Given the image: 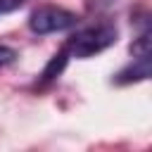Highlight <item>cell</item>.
Wrapping results in <instances>:
<instances>
[{"label":"cell","instance_id":"obj_5","mask_svg":"<svg viewBox=\"0 0 152 152\" xmlns=\"http://www.w3.org/2000/svg\"><path fill=\"white\" fill-rule=\"evenodd\" d=\"M14 57H17V52H14L12 48H7V45H0V66L10 64V62H12Z\"/></svg>","mask_w":152,"mask_h":152},{"label":"cell","instance_id":"obj_1","mask_svg":"<svg viewBox=\"0 0 152 152\" xmlns=\"http://www.w3.org/2000/svg\"><path fill=\"white\" fill-rule=\"evenodd\" d=\"M114 43H116V28L102 24V26H93V28L78 31L76 36L69 38V43L64 48L74 57H90V55H97V52L107 50Z\"/></svg>","mask_w":152,"mask_h":152},{"label":"cell","instance_id":"obj_6","mask_svg":"<svg viewBox=\"0 0 152 152\" xmlns=\"http://www.w3.org/2000/svg\"><path fill=\"white\" fill-rule=\"evenodd\" d=\"M21 0H0V12H5V10H12L14 5H19Z\"/></svg>","mask_w":152,"mask_h":152},{"label":"cell","instance_id":"obj_3","mask_svg":"<svg viewBox=\"0 0 152 152\" xmlns=\"http://www.w3.org/2000/svg\"><path fill=\"white\" fill-rule=\"evenodd\" d=\"M147 76H150V55L138 57V62H135L133 66L124 69L116 81H119V83H128V81H140V78H147Z\"/></svg>","mask_w":152,"mask_h":152},{"label":"cell","instance_id":"obj_4","mask_svg":"<svg viewBox=\"0 0 152 152\" xmlns=\"http://www.w3.org/2000/svg\"><path fill=\"white\" fill-rule=\"evenodd\" d=\"M66 59H69V52H66V48H62V50L48 62V66L43 69V81H52L55 76H59L62 69L66 66Z\"/></svg>","mask_w":152,"mask_h":152},{"label":"cell","instance_id":"obj_2","mask_svg":"<svg viewBox=\"0 0 152 152\" xmlns=\"http://www.w3.org/2000/svg\"><path fill=\"white\" fill-rule=\"evenodd\" d=\"M78 21V17L64 7H52V5H45V7H38L31 12L28 17V26L33 33H55V31H64V28H71L74 24Z\"/></svg>","mask_w":152,"mask_h":152}]
</instances>
